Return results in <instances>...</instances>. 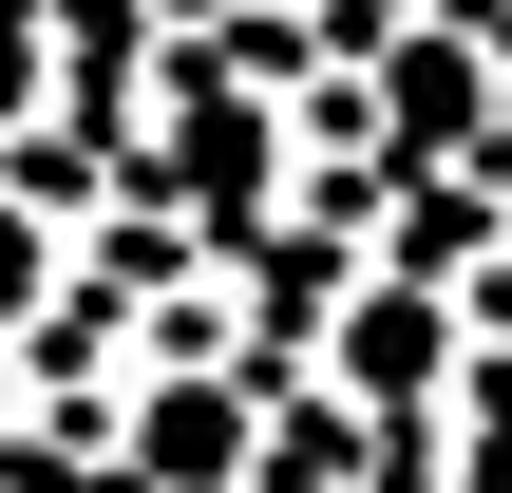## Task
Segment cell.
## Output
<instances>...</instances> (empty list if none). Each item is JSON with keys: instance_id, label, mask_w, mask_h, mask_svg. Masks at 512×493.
Masks as SVG:
<instances>
[{"instance_id": "cell-1", "label": "cell", "mask_w": 512, "mask_h": 493, "mask_svg": "<svg viewBox=\"0 0 512 493\" xmlns=\"http://www.w3.org/2000/svg\"><path fill=\"white\" fill-rule=\"evenodd\" d=\"M456 342H475V323H456L418 266H361V304H323V380L380 399V418H418V399L456 380Z\"/></svg>"}, {"instance_id": "cell-2", "label": "cell", "mask_w": 512, "mask_h": 493, "mask_svg": "<svg viewBox=\"0 0 512 493\" xmlns=\"http://www.w3.org/2000/svg\"><path fill=\"white\" fill-rule=\"evenodd\" d=\"M380 57V95L361 114H399V152H494V38H456V19H399V38H361Z\"/></svg>"}, {"instance_id": "cell-3", "label": "cell", "mask_w": 512, "mask_h": 493, "mask_svg": "<svg viewBox=\"0 0 512 493\" xmlns=\"http://www.w3.org/2000/svg\"><path fill=\"white\" fill-rule=\"evenodd\" d=\"M114 456H152V475H247V380H152V399L114 418Z\"/></svg>"}, {"instance_id": "cell-4", "label": "cell", "mask_w": 512, "mask_h": 493, "mask_svg": "<svg viewBox=\"0 0 512 493\" xmlns=\"http://www.w3.org/2000/svg\"><path fill=\"white\" fill-rule=\"evenodd\" d=\"M399 19H418V0H304V38H323V57H361V38H399Z\"/></svg>"}, {"instance_id": "cell-5", "label": "cell", "mask_w": 512, "mask_h": 493, "mask_svg": "<svg viewBox=\"0 0 512 493\" xmlns=\"http://www.w3.org/2000/svg\"><path fill=\"white\" fill-rule=\"evenodd\" d=\"M38 304V209H0V323Z\"/></svg>"}, {"instance_id": "cell-6", "label": "cell", "mask_w": 512, "mask_h": 493, "mask_svg": "<svg viewBox=\"0 0 512 493\" xmlns=\"http://www.w3.org/2000/svg\"><path fill=\"white\" fill-rule=\"evenodd\" d=\"M437 19H456V38H512V0H437Z\"/></svg>"}]
</instances>
